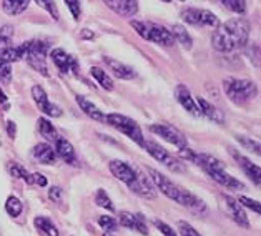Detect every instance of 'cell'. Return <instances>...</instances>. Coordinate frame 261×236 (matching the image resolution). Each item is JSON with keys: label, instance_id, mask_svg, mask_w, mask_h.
I'll return each instance as SVG.
<instances>
[{"label": "cell", "instance_id": "1", "mask_svg": "<svg viewBox=\"0 0 261 236\" xmlns=\"http://www.w3.org/2000/svg\"><path fill=\"white\" fill-rule=\"evenodd\" d=\"M195 163L205 170L206 173L212 176V180H215L218 185H221V187L230 188V190H243V183L237 180L234 176L228 175L225 171V167L221 165V162L216 160L215 156L201 153V155H196Z\"/></svg>", "mask_w": 261, "mask_h": 236}, {"label": "cell", "instance_id": "2", "mask_svg": "<svg viewBox=\"0 0 261 236\" xmlns=\"http://www.w3.org/2000/svg\"><path fill=\"white\" fill-rule=\"evenodd\" d=\"M130 25L145 40H150L163 47H171L175 43V38L171 35V32L168 29H165L163 25H158L153 22H142V20H130Z\"/></svg>", "mask_w": 261, "mask_h": 236}, {"label": "cell", "instance_id": "3", "mask_svg": "<svg viewBox=\"0 0 261 236\" xmlns=\"http://www.w3.org/2000/svg\"><path fill=\"white\" fill-rule=\"evenodd\" d=\"M223 90L228 95V98L234 103L243 105L246 101L256 97V85L251 80H240V78H226L223 82Z\"/></svg>", "mask_w": 261, "mask_h": 236}, {"label": "cell", "instance_id": "4", "mask_svg": "<svg viewBox=\"0 0 261 236\" xmlns=\"http://www.w3.org/2000/svg\"><path fill=\"white\" fill-rule=\"evenodd\" d=\"M105 122L110 126H113V128H117L118 132H122L123 135L132 138L137 145L145 146V138H143L142 128H140L135 120H132L120 113H108L105 117Z\"/></svg>", "mask_w": 261, "mask_h": 236}, {"label": "cell", "instance_id": "5", "mask_svg": "<svg viewBox=\"0 0 261 236\" xmlns=\"http://www.w3.org/2000/svg\"><path fill=\"white\" fill-rule=\"evenodd\" d=\"M221 27L226 32V35L230 38V42L233 43L234 48L245 47L248 43L251 27L245 18H233V20H228L226 23H223Z\"/></svg>", "mask_w": 261, "mask_h": 236}, {"label": "cell", "instance_id": "6", "mask_svg": "<svg viewBox=\"0 0 261 236\" xmlns=\"http://www.w3.org/2000/svg\"><path fill=\"white\" fill-rule=\"evenodd\" d=\"M145 170H146V173L150 175L151 181L155 183L156 190H160L165 196H168V198H171L173 201L180 203V205H181V203H183V191H185V188H180L178 185H175L171 180H168V176L162 175L160 171H156L153 168H145Z\"/></svg>", "mask_w": 261, "mask_h": 236}, {"label": "cell", "instance_id": "7", "mask_svg": "<svg viewBox=\"0 0 261 236\" xmlns=\"http://www.w3.org/2000/svg\"><path fill=\"white\" fill-rule=\"evenodd\" d=\"M143 148L148 151L156 162H160L162 165H165V167H167L170 171H173V173H183V171L187 170V168H185V165L178 160V158H175L171 153H168L167 150L162 148V146L158 143H155V142H146V140H145Z\"/></svg>", "mask_w": 261, "mask_h": 236}, {"label": "cell", "instance_id": "8", "mask_svg": "<svg viewBox=\"0 0 261 236\" xmlns=\"http://www.w3.org/2000/svg\"><path fill=\"white\" fill-rule=\"evenodd\" d=\"M181 18L190 25H203V27H213L218 25V17L213 12L203 9H183Z\"/></svg>", "mask_w": 261, "mask_h": 236}, {"label": "cell", "instance_id": "9", "mask_svg": "<svg viewBox=\"0 0 261 236\" xmlns=\"http://www.w3.org/2000/svg\"><path fill=\"white\" fill-rule=\"evenodd\" d=\"M150 132L155 133V135L162 137L163 140H167L168 143L175 145L176 148H183V146H187V138L181 132H178L175 126L171 125H150Z\"/></svg>", "mask_w": 261, "mask_h": 236}, {"label": "cell", "instance_id": "10", "mask_svg": "<svg viewBox=\"0 0 261 236\" xmlns=\"http://www.w3.org/2000/svg\"><path fill=\"white\" fill-rule=\"evenodd\" d=\"M50 57H52V60L57 65V68L60 70V73H67V72L77 73V70H79L77 59L72 57V55H68L63 48H54L52 54H50Z\"/></svg>", "mask_w": 261, "mask_h": 236}, {"label": "cell", "instance_id": "11", "mask_svg": "<svg viewBox=\"0 0 261 236\" xmlns=\"http://www.w3.org/2000/svg\"><path fill=\"white\" fill-rule=\"evenodd\" d=\"M110 171L112 175L117 178V180H120L122 183H125L126 187H130V185H133V181L137 180V171L133 170L130 165H126L125 162H120V160H112L110 162Z\"/></svg>", "mask_w": 261, "mask_h": 236}, {"label": "cell", "instance_id": "12", "mask_svg": "<svg viewBox=\"0 0 261 236\" xmlns=\"http://www.w3.org/2000/svg\"><path fill=\"white\" fill-rule=\"evenodd\" d=\"M223 200H225L226 209H228V213H230L231 218L234 220V223H238V225L243 226V228H250V220H248L246 212L243 209V206H241L240 203L233 198V196L225 195V196H223Z\"/></svg>", "mask_w": 261, "mask_h": 236}, {"label": "cell", "instance_id": "13", "mask_svg": "<svg viewBox=\"0 0 261 236\" xmlns=\"http://www.w3.org/2000/svg\"><path fill=\"white\" fill-rule=\"evenodd\" d=\"M175 97H176V100H178V103H180L190 115H195V117H200V115H201L200 107L196 105L195 98L192 97V93L188 92V88H187V87L178 85V87L175 88Z\"/></svg>", "mask_w": 261, "mask_h": 236}, {"label": "cell", "instance_id": "14", "mask_svg": "<svg viewBox=\"0 0 261 236\" xmlns=\"http://www.w3.org/2000/svg\"><path fill=\"white\" fill-rule=\"evenodd\" d=\"M120 223L125 228L135 229V231L142 233V234H148V226H146V221L143 218V215H132L128 212H120L118 213Z\"/></svg>", "mask_w": 261, "mask_h": 236}, {"label": "cell", "instance_id": "15", "mask_svg": "<svg viewBox=\"0 0 261 236\" xmlns=\"http://www.w3.org/2000/svg\"><path fill=\"white\" fill-rule=\"evenodd\" d=\"M108 9L123 17H133L138 12L137 0H103Z\"/></svg>", "mask_w": 261, "mask_h": 236}, {"label": "cell", "instance_id": "16", "mask_svg": "<svg viewBox=\"0 0 261 236\" xmlns=\"http://www.w3.org/2000/svg\"><path fill=\"white\" fill-rule=\"evenodd\" d=\"M212 45H213V48L216 50V52H220V54H228V52H233V50H234L233 43L230 42V38H228L226 32L223 30L221 25L213 32Z\"/></svg>", "mask_w": 261, "mask_h": 236}, {"label": "cell", "instance_id": "17", "mask_svg": "<svg viewBox=\"0 0 261 236\" xmlns=\"http://www.w3.org/2000/svg\"><path fill=\"white\" fill-rule=\"evenodd\" d=\"M103 60H105L107 65L110 67L112 72L115 73V76H118V78H122V80L135 78V72H133V68H130L128 65H125V63H122L120 60L112 59V57H105Z\"/></svg>", "mask_w": 261, "mask_h": 236}, {"label": "cell", "instance_id": "18", "mask_svg": "<svg viewBox=\"0 0 261 236\" xmlns=\"http://www.w3.org/2000/svg\"><path fill=\"white\" fill-rule=\"evenodd\" d=\"M233 156L240 162V167L243 168L245 173L251 178V181H253L254 185H259V183H261V170H259L258 165H256V163H253V162H250L246 156H241V155H238V153H234V151H233Z\"/></svg>", "mask_w": 261, "mask_h": 236}, {"label": "cell", "instance_id": "19", "mask_svg": "<svg viewBox=\"0 0 261 236\" xmlns=\"http://www.w3.org/2000/svg\"><path fill=\"white\" fill-rule=\"evenodd\" d=\"M55 153L59 155L63 162H67L70 165H75V148L72 143L65 138H57L55 140Z\"/></svg>", "mask_w": 261, "mask_h": 236}, {"label": "cell", "instance_id": "20", "mask_svg": "<svg viewBox=\"0 0 261 236\" xmlns=\"http://www.w3.org/2000/svg\"><path fill=\"white\" fill-rule=\"evenodd\" d=\"M133 193H137L140 196H143V198H155L156 196V191H155V187L153 185H150V181L146 180L143 176H137V180L133 181V185L128 187Z\"/></svg>", "mask_w": 261, "mask_h": 236}, {"label": "cell", "instance_id": "21", "mask_svg": "<svg viewBox=\"0 0 261 236\" xmlns=\"http://www.w3.org/2000/svg\"><path fill=\"white\" fill-rule=\"evenodd\" d=\"M77 103H79V107H80V110H84V113L88 115L90 118L97 120V122H105V117H107V115H105L103 112H101L97 105H93L88 98L82 97V95H77Z\"/></svg>", "mask_w": 261, "mask_h": 236}, {"label": "cell", "instance_id": "22", "mask_svg": "<svg viewBox=\"0 0 261 236\" xmlns=\"http://www.w3.org/2000/svg\"><path fill=\"white\" fill-rule=\"evenodd\" d=\"M34 156H35V160H39L43 165H54L57 153L48 143H39V145H35V148H34Z\"/></svg>", "mask_w": 261, "mask_h": 236}, {"label": "cell", "instance_id": "23", "mask_svg": "<svg viewBox=\"0 0 261 236\" xmlns=\"http://www.w3.org/2000/svg\"><path fill=\"white\" fill-rule=\"evenodd\" d=\"M198 107H200L201 115H205V117H208L210 120H213V122H216V123L225 122V117H223L221 110H218V108L210 103V101H206L205 98L198 97Z\"/></svg>", "mask_w": 261, "mask_h": 236}, {"label": "cell", "instance_id": "24", "mask_svg": "<svg viewBox=\"0 0 261 236\" xmlns=\"http://www.w3.org/2000/svg\"><path fill=\"white\" fill-rule=\"evenodd\" d=\"M183 206H187L188 209H192L193 213H205L206 212V205L203 203L198 196H195L193 193H190L188 190L183 191Z\"/></svg>", "mask_w": 261, "mask_h": 236}, {"label": "cell", "instance_id": "25", "mask_svg": "<svg viewBox=\"0 0 261 236\" xmlns=\"http://www.w3.org/2000/svg\"><path fill=\"white\" fill-rule=\"evenodd\" d=\"M170 32H171V35H173L175 42L180 43V45H181L183 48H187V50L192 48L193 40H192V37H190V34H188V30H187V29L181 27V25H173Z\"/></svg>", "mask_w": 261, "mask_h": 236}, {"label": "cell", "instance_id": "26", "mask_svg": "<svg viewBox=\"0 0 261 236\" xmlns=\"http://www.w3.org/2000/svg\"><path fill=\"white\" fill-rule=\"evenodd\" d=\"M30 0H4L2 9L7 15H18L29 7Z\"/></svg>", "mask_w": 261, "mask_h": 236}, {"label": "cell", "instance_id": "27", "mask_svg": "<svg viewBox=\"0 0 261 236\" xmlns=\"http://www.w3.org/2000/svg\"><path fill=\"white\" fill-rule=\"evenodd\" d=\"M39 132L43 138L48 140V142H55V140L59 138V133H57L55 126L50 123L47 118H39Z\"/></svg>", "mask_w": 261, "mask_h": 236}, {"label": "cell", "instance_id": "28", "mask_svg": "<svg viewBox=\"0 0 261 236\" xmlns=\"http://www.w3.org/2000/svg\"><path fill=\"white\" fill-rule=\"evenodd\" d=\"M90 73H92L93 78L97 80L98 84L105 88V90H108V92H112V90H113V87H115V85H113V80H112L110 76H108L101 68H98V67H92V68H90Z\"/></svg>", "mask_w": 261, "mask_h": 236}, {"label": "cell", "instance_id": "29", "mask_svg": "<svg viewBox=\"0 0 261 236\" xmlns=\"http://www.w3.org/2000/svg\"><path fill=\"white\" fill-rule=\"evenodd\" d=\"M35 226L45 236H59V229H57V226L48 218H43V216L35 218Z\"/></svg>", "mask_w": 261, "mask_h": 236}, {"label": "cell", "instance_id": "30", "mask_svg": "<svg viewBox=\"0 0 261 236\" xmlns=\"http://www.w3.org/2000/svg\"><path fill=\"white\" fill-rule=\"evenodd\" d=\"M22 201L17 198V196H9L7 201H5V209H7V213L10 216H14V218H17L18 215L22 213Z\"/></svg>", "mask_w": 261, "mask_h": 236}, {"label": "cell", "instance_id": "31", "mask_svg": "<svg viewBox=\"0 0 261 236\" xmlns=\"http://www.w3.org/2000/svg\"><path fill=\"white\" fill-rule=\"evenodd\" d=\"M9 170H10V175L14 176V178H22V180H25L29 185H34V176H32L25 168H22L20 165L12 163Z\"/></svg>", "mask_w": 261, "mask_h": 236}, {"label": "cell", "instance_id": "32", "mask_svg": "<svg viewBox=\"0 0 261 236\" xmlns=\"http://www.w3.org/2000/svg\"><path fill=\"white\" fill-rule=\"evenodd\" d=\"M95 201H97V205L108 209V212H115V206H113V203L110 200V196L107 195L105 190H98L97 195H95Z\"/></svg>", "mask_w": 261, "mask_h": 236}, {"label": "cell", "instance_id": "33", "mask_svg": "<svg viewBox=\"0 0 261 236\" xmlns=\"http://www.w3.org/2000/svg\"><path fill=\"white\" fill-rule=\"evenodd\" d=\"M237 140L245 146L246 150H250L251 153H254V155H261V145L259 142H256V140H251V138H246L243 135H238Z\"/></svg>", "mask_w": 261, "mask_h": 236}, {"label": "cell", "instance_id": "34", "mask_svg": "<svg viewBox=\"0 0 261 236\" xmlns=\"http://www.w3.org/2000/svg\"><path fill=\"white\" fill-rule=\"evenodd\" d=\"M0 57H2V60L4 62H7V63H12V62H18L22 59L20 54H18V50L14 48V47H4L2 50H0Z\"/></svg>", "mask_w": 261, "mask_h": 236}, {"label": "cell", "instance_id": "35", "mask_svg": "<svg viewBox=\"0 0 261 236\" xmlns=\"http://www.w3.org/2000/svg\"><path fill=\"white\" fill-rule=\"evenodd\" d=\"M32 97H34L35 103L39 105V108H42L43 105L48 103L47 93H45V90H43L40 85H34V87H32Z\"/></svg>", "mask_w": 261, "mask_h": 236}, {"label": "cell", "instance_id": "36", "mask_svg": "<svg viewBox=\"0 0 261 236\" xmlns=\"http://www.w3.org/2000/svg\"><path fill=\"white\" fill-rule=\"evenodd\" d=\"M220 2L225 5L226 9H230L231 12H237V14H243L246 10L245 0H220Z\"/></svg>", "mask_w": 261, "mask_h": 236}, {"label": "cell", "instance_id": "37", "mask_svg": "<svg viewBox=\"0 0 261 236\" xmlns=\"http://www.w3.org/2000/svg\"><path fill=\"white\" fill-rule=\"evenodd\" d=\"M35 4H39L43 10H47L50 15H52L54 20H59V9L54 4V0H35Z\"/></svg>", "mask_w": 261, "mask_h": 236}, {"label": "cell", "instance_id": "38", "mask_svg": "<svg viewBox=\"0 0 261 236\" xmlns=\"http://www.w3.org/2000/svg\"><path fill=\"white\" fill-rule=\"evenodd\" d=\"M12 37H14V27H12V25H4V27H0V43H2L4 47L10 45Z\"/></svg>", "mask_w": 261, "mask_h": 236}, {"label": "cell", "instance_id": "39", "mask_svg": "<svg viewBox=\"0 0 261 236\" xmlns=\"http://www.w3.org/2000/svg\"><path fill=\"white\" fill-rule=\"evenodd\" d=\"M98 225L101 226V229H105V231H115L117 229V221L115 218H112V216L101 215L98 218Z\"/></svg>", "mask_w": 261, "mask_h": 236}, {"label": "cell", "instance_id": "40", "mask_svg": "<svg viewBox=\"0 0 261 236\" xmlns=\"http://www.w3.org/2000/svg\"><path fill=\"white\" fill-rule=\"evenodd\" d=\"M240 205H241V206L250 208L251 212H254L256 215H259V213H261V206H259V203H258L256 200L248 198V196H240Z\"/></svg>", "mask_w": 261, "mask_h": 236}, {"label": "cell", "instance_id": "41", "mask_svg": "<svg viewBox=\"0 0 261 236\" xmlns=\"http://www.w3.org/2000/svg\"><path fill=\"white\" fill-rule=\"evenodd\" d=\"M67 7L70 10V14L75 18V20H79L80 15H82V7H80V0H65Z\"/></svg>", "mask_w": 261, "mask_h": 236}, {"label": "cell", "instance_id": "42", "mask_svg": "<svg viewBox=\"0 0 261 236\" xmlns=\"http://www.w3.org/2000/svg\"><path fill=\"white\" fill-rule=\"evenodd\" d=\"M178 228H180V233L181 236H201L196 229L190 225L187 221H178Z\"/></svg>", "mask_w": 261, "mask_h": 236}, {"label": "cell", "instance_id": "43", "mask_svg": "<svg viewBox=\"0 0 261 236\" xmlns=\"http://www.w3.org/2000/svg\"><path fill=\"white\" fill-rule=\"evenodd\" d=\"M155 226H156L158 229H160V233H162L163 236H178L173 228H171L170 225H167V223L160 221V220H155Z\"/></svg>", "mask_w": 261, "mask_h": 236}, {"label": "cell", "instance_id": "44", "mask_svg": "<svg viewBox=\"0 0 261 236\" xmlns=\"http://www.w3.org/2000/svg\"><path fill=\"white\" fill-rule=\"evenodd\" d=\"M48 198L52 200L54 203H57V205H62V201H63L62 190L59 187H52V188L48 190Z\"/></svg>", "mask_w": 261, "mask_h": 236}, {"label": "cell", "instance_id": "45", "mask_svg": "<svg viewBox=\"0 0 261 236\" xmlns=\"http://www.w3.org/2000/svg\"><path fill=\"white\" fill-rule=\"evenodd\" d=\"M0 80L5 82V84H9L12 80V68H10V63H4L2 67H0Z\"/></svg>", "mask_w": 261, "mask_h": 236}, {"label": "cell", "instance_id": "46", "mask_svg": "<svg viewBox=\"0 0 261 236\" xmlns=\"http://www.w3.org/2000/svg\"><path fill=\"white\" fill-rule=\"evenodd\" d=\"M32 176H34V183L40 185V187H45V185H47V178L43 176V175H40V173H35V175H32Z\"/></svg>", "mask_w": 261, "mask_h": 236}, {"label": "cell", "instance_id": "47", "mask_svg": "<svg viewBox=\"0 0 261 236\" xmlns=\"http://www.w3.org/2000/svg\"><path fill=\"white\" fill-rule=\"evenodd\" d=\"M7 133H9V137L10 138H15V133H17V126H15V123L14 122H7Z\"/></svg>", "mask_w": 261, "mask_h": 236}, {"label": "cell", "instance_id": "48", "mask_svg": "<svg viewBox=\"0 0 261 236\" xmlns=\"http://www.w3.org/2000/svg\"><path fill=\"white\" fill-rule=\"evenodd\" d=\"M80 37L84 38V40H93L95 38V34L92 30H88V29H85V30H82V34H80Z\"/></svg>", "mask_w": 261, "mask_h": 236}, {"label": "cell", "instance_id": "49", "mask_svg": "<svg viewBox=\"0 0 261 236\" xmlns=\"http://www.w3.org/2000/svg\"><path fill=\"white\" fill-rule=\"evenodd\" d=\"M7 101V97H5V93L2 92V88H0V103H5Z\"/></svg>", "mask_w": 261, "mask_h": 236}, {"label": "cell", "instance_id": "50", "mask_svg": "<svg viewBox=\"0 0 261 236\" xmlns=\"http://www.w3.org/2000/svg\"><path fill=\"white\" fill-rule=\"evenodd\" d=\"M4 63H7V62H4V60H2V57H0V67H2Z\"/></svg>", "mask_w": 261, "mask_h": 236}, {"label": "cell", "instance_id": "51", "mask_svg": "<svg viewBox=\"0 0 261 236\" xmlns=\"http://www.w3.org/2000/svg\"><path fill=\"white\" fill-rule=\"evenodd\" d=\"M103 236H113V234H103Z\"/></svg>", "mask_w": 261, "mask_h": 236}, {"label": "cell", "instance_id": "52", "mask_svg": "<svg viewBox=\"0 0 261 236\" xmlns=\"http://www.w3.org/2000/svg\"><path fill=\"white\" fill-rule=\"evenodd\" d=\"M163 2H170V0H163Z\"/></svg>", "mask_w": 261, "mask_h": 236}, {"label": "cell", "instance_id": "53", "mask_svg": "<svg viewBox=\"0 0 261 236\" xmlns=\"http://www.w3.org/2000/svg\"><path fill=\"white\" fill-rule=\"evenodd\" d=\"M180 2H185V0H180Z\"/></svg>", "mask_w": 261, "mask_h": 236}]
</instances>
